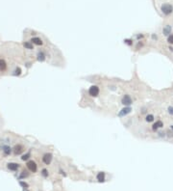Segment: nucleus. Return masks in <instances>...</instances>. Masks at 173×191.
I'll use <instances>...</instances> for the list:
<instances>
[{"label": "nucleus", "instance_id": "1", "mask_svg": "<svg viewBox=\"0 0 173 191\" xmlns=\"http://www.w3.org/2000/svg\"><path fill=\"white\" fill-rule=\"evenodd\" d=\"M172 6L170 5V4H163L162 6H161V11H162V13L164 14V15H169V14H171L172 13Z\"/></svg>", "mask_w": 173, "mask_h": 191}, {"label": "nucleus", "instance_id": "2", "mask_svg": "<svg viewBox=\"0 0 173 191\" xmlns=\"http://www.w3.org/2000/svg\"><path fill=\"white\" fill-rule=\"evenodd\" d=\"M27 168H28L31 172H33V173L37 172V169H38L36 162H35V161H33V160H30V161H28V162H27Z\"/></svg>", "mask_w": 173, "mask_h": 191}, {"label": "nucleus", "instance_id": "3", "mask_svg": "<svg viewBox=\"0 0 173 191\" xmlns=\"http://www.w3.org/2000/svg\"><path fill=\"white\" fill-rule=\"evenodd\" d=\"M89 94L92 97H97L99 94V88L97 86H92L89 90Z\"/></svg>", "mask_w": 173, "mask_h": 191}, {"label": "nucleus", "instance_id": "4", "mask_svg": "<svg viewBox=\"0 0 173 191\" xmlns=\"http://www.w3.org/2000/svg\"><path fill=\"white\" fill-rule=\"evenodd\" d=\"M121 103L123 105H130V104H132V99H131V97L128 96V95L124 96L122 98V99H121Z\"/></svg>", "mask_w": 173, "mask_h": 191}, {"label": "nucleus", "instance_id": "5", "mask_svg": "<svg viewBox=\"0 0 173 191\" xmlns=\"http://www.w3.org/2000/svg\"><path fill=\"white\" fill-rule=\"evenodd\" d=\"M42 161L45 163V164H50L51 161H52V154H45L42 157Z\"/></svg>", "mask_w": 173, "mask_h": 191}, {"label": "nucleus", "instance_id": "6", "mask_svg": "<svg viewBox=\"0 0 173 191\" xmlns=\"http://www.w3.org/2000/svg\"><path fill=\"white\" fill-rule=\"evenodd\" d=\"M22 152H23V147H22L21 145H16V146H15V148H14V153H15L16 155L20 154Z\"/></svg>", "mask_w": 173, "mask_h": 191}, {"label": "nucleus", "instance_id": "7", "mask_svg": "<svg viewBox=\"0 0 173 191\" xmlns=\"http://www.w3.org/2000/svg\"><path fill=\"white\" fill-rule=\"evenodd\" d=\"M131 110H132V109H131L130 107H125V108H123V109L118 113V116H119V117H123V116L129 114V113L131 112Z\"/></svg>", "mask_w": 173, "mask_h": 191}, {"label": "nucleus", "instance_id": "8", "mask_svg": "<svg viewBox=\"0 0 173 191\" xmlns=\"http://www.w3.org/2000/svg\"><path fill=\"white\" fill-rule=\"evenodd\" d=\"M7 69V64L3 59H0V72H4Z\"/></svg>", "mask_w": 173, "mask_h": 191}, {"label": "nucleus", "instance_id": "9", "mask_svg": "<svg viewBox=\"0 0 173 191\" xmlns=\"http://www.w3.org/2000/svg\"><path fill=\"white\" fill-rule=\"evenodd\" d=\"M18 167H19V165L17 163H9L8 164V169H10L12 171H17L18 169Z\"/></svg>", "mask_w": 173, "mask_h": 191}, {"label": "nucleus", "instance_id": "10", "mask_svg": "<svg viewBox=\"0 0 173 191\" xmlns=\"http://www.w3.org/2000/svg\"><path fill=\"white\" fill-rule=\"evenodd\" d=\"M162 126H163L162 122L158 121V122H156V123L153 124V130H157L158 129H160V127H162Z\"/></svg>", "mask_w": 173, "mask_h": 191}, {"label": "nucleus", "instance_id": "11", "mask_svg": "<svg viewBox=\"0 0 173 191\" xmlns=\"http://www.w3.org/2000/svg\"><path fill=\"white\" fill-rule=\"evenodd\" d=\"M162 32H163V35H164V36H168V35L170 34V32H171V26H170V25L164 26Z\"/></svg>", "mask_w": 173, "mask_h": 191}, {"label": "nucleus", "instance_id": "12", "mask_svg": "<svg viewBox=\"0 0 173 191\" xmlns=\"http://www.w3.org/2000/svg\"><path fill=\"white\" fill-rule=\"evenodd\" d=\"M97 180L99 182H103L105 180V173H103V172L98 173V175H97Z\"/></svg>", "mask_w": 173, "mask_h": 191}, {"label": "nucleus", "instance_id": "13", "mask_svg": "<svg viewBox=\"0 0 173 191\" xmlns=\"http://www.w3.org/2000/svg\"><path fill=\"white\" fill-rule=\"evenodd\" d=\"M31 42H32L33 43L37 44V45H41V44H42V41H41L40 38H33V39L31 40Z\"/></svg>", "mask_w": 173, "mask_h": 191}, {"label": "nucleus", "instance_id": "14", "mask_svg": "<svg viewBox=\"0 0 173 191\" xmlns=\"http://www.w3.org/2000/svg\"><path fill=\"white\" fill-rule=\"evenodd\" d=\"M44 59H45V55L43 54V52H39L38 53V61L42 62V61H44Z\"/></svg>", "mask_w": 173, "mask_h": 191}, {"label": "nucleus", "instance_id": "15", "mask_svg": "<svg viewBox=\"0 0 173 191\" xmlns=\"http://www.w3.org/2000/svg\"><path fill=\"white\" fill-rule=\"evenodd\" d=\"M3 152H4V154H11V148L10 147H8V146H4L3 147Z\"/></svg>", "mask_w": 173, "mask_h": 191}, {"label": "nucleus", "instance_id": "16", "mask_svg": "<svg viewBox=\"0 0 173 191\" xmlns=\"http://www.w3.org/2000/svg\"><path fill=\"white\" fill-rule=\"evenodd\" d=\"M26 48H28V49H33L34 48V46H33V43H30V42H26V43H24V44H23Z\"/></svg>", "mask_w": 173, "mask_h": 191}, {"label": "nucleus", "instance_id": "17", "mask_svg": "<svg viewBox=\"0 0 173 191\" xmlns=\"http://www.w3.org/2000/svg\"><path fill=\"white\" fill-rule=\"evenodd\" d=\"M153 120H154V116H153V115H147V116H146V122L150 123V122H152Z\"/></svg>", "mask_w": 173, "mask_h": 191}, {"label": "nucleus", "instance_id": "18", "mask_svg": "<svg viewBox=\"0 0 173 191\" xmlns=\"http://www.w3.org/2000/svg\"><path fill=\"white\" fill-rule=\"evenodd\" d=\"M20 74H21V69L20 68H17L16 72H15V75H20Z\"/></svg>", "mask_w": 173, "mask_h": 191}, {"label": "nucleus", "instance_id": "19", "mask_svg": "<svg viewBox=\"0 0 173 191\" xmlns=\"http://www.w3.org/2000/svg\"><path fill=\"white\" fill-rule=\"evenodd\" d=\"M167 42H168L169 43H172V44H173V34H172V35H170V36H168V38H167Z\"/></svg>", "mask_w": 173, "mask_h": 191}, {"label": "nucleus", "instance_id": "20", "mask_svg": "<svg viewBox=\"0 0 173 191\" xmlns=\"http://www.w3.org/2000/svg\"><path fill=\"white\" fill-rule=\"evenodd\" d=\"M41 174H42V176H43L44 178L48 177V172H47V170H46V169H43V170L41 171Z\"/></svg>", "mask_w": 173, "mask_h": 191}, {"label": "nucleus", "instance_id": "21", "mask_svg": "<svg viewBox=\"0 0 173 191\" xmlns=\"http://www.w3.org/2000/svg\"><path fill=\"white\" fill-rule=\"evenodd\" d=\"M30 157V154H24V155H22V157H21V159L22 160H27L28 158Z\"/></svg>", "mask_w": 173, "mask_h": 191}, {"label": "nucleus", "instance_id": "22", "mask_svg": "<svg viewBox=\"0 0 173 191\" xmlns=\"http://www.w3.org/2000/svg\"><path fill=\"white\" fill-rule=\"evenodd\" d=\"M25 177H28V172L27 171H23L21 176H20V178H25Z\"/></svg>", "mask_w": 173, "mask_h": 191}, {"label": "nucleus", "instance_id": "23", "mask_svg": "<svg viewBox=\"0 0 173 191\" xmlns=\"http://www.w3.org/2000/svg\"><path fill=\"white\" fill-rule=\"evenodd\" d=\"M167 110H168V113H169L170 115H173V106H169Z\"/></svg>", "mask_w": 173, "mask_h": 191}, {"label": "nucleus", "instance_id": "24", "mask_svg": "<svg viewBox=\"0 0 173 191\" xmlns=\"http://www.w3.org/2000/svg\"><path fill=\"white\" fill-rule=\"evenodd\" d=\"M19 184H20V185H21L22 187H26V188H27V187L29 186V185H28V184H27L26 182H23V181H20V182H19Z\"/></svg>", "mask_w": 173, "mask_h": 191}, {"label": "nucleus", "instance_id": "25", "mask_svg": "<svg viewBox=\"0 0 173 191\" xmlns=\"http://www.w3.org/2000/svg\"><path fill=\"white\" fill-rule=\"evenodd\" d=\"M125 43H126L127 44H129V45L132 44V41H131V40H125Z\"/></svg>", "mask_w": 173, "mask_h": 191}, {"label": "nucleus", "instance_id": "26", "mask_svg": "<svg viewBox=\"0 0 173 191\" xmlns=\"http://www.w3.org/2000/svg\"><path fill=\"white\" fill-rule=\"evenodd\" d=\"M171 129H172V130H173V125H171Z\"/></svg>", "mask_w": 173, "mask_h": 191}, {"label": "nucleus", "instance_id": "27", "mask_svg": "<svg viewBox=\"0 0 173 191\" xmlns=\"http://www.w3.org/2000/svg\"><path fill=\"white\" fill-rule=\"evenodd\" d=\"M26 191H29V190H26Z\"/></svg>", "mask_w": 173, "mask_h": 191}]
</instances>
